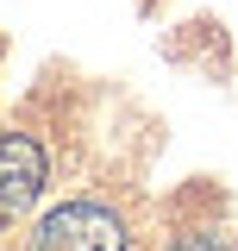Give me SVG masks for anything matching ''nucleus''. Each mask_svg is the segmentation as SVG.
Here are the masks:
<instances>
[{"mask_svg":"<svg viewBox=\"0 0 238 251\" xmlns=\"http://www.w3.org/2000/svg\"><path fill=\"white\" fill-rule=\"evenodd\" d=\"M38 188H44V151H38V138L6 132L0 138V226L25 214L38 201Z\"/></svg>","mask_w":238,"mask_h":251,"instance_id":"f03ea898","label":"nucleus"},{"mask_svg":"<svg viewBox=\"0 0 238 251\" xmlns=\"http://www.w3.org/2000/svg\"><path fill=\"white\" fill-rule=\"evenodd\" d=\"M31 251H125V226L100 201H63L38 220Z\"/></svg>","mask_w":238,"mask_h":251,"instance_id":"f257e3e1","label":"nucleus"},{"mask_svg":"<svg viewBox=\"0 0 238 251\" xmlns=\"http://www.w3.org/2000/svg\"><path fill=\"white\" fill-rule=\"evenodd\" d=\"M169 251H238V245H226L219 232H188V239H176Z\"/></svg>","mask_w":238,"mask_h":251,"instance_id":"7ed1b4c3","label":"nucleus"}]
</instances>
